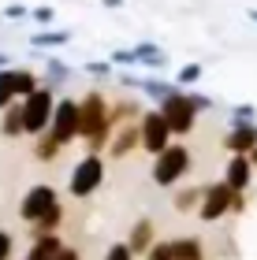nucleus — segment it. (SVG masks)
I'll use <instances>...</instances> for the list:
<instances>
[{"instance_id":"nucleus-1","label":"nucleus","mask_w":257,"mask_h":260,"mask_svg":"<svg viewBox=\"0 0 257 260\" xmlns=\"http://www.w3.org/2000/svg\"><path fill=\"white\" fill-rule=\"evenodd\" d=\"M186 168H190V152L183 145H172V149L160 152V164H153V182L157 186H172Z\"/></svg>"},{"instance_id":"nucleus-2","label":"nucleus","mask_w":257,"mask_h":260,"mask_svg":"<svg viewBox=\"0 0 257 260\" xmlns=\"http://www.w3.org/2000/svg\"><path fill=\"white\" fill-rule=\"evenodd\" d=\"M22 130H30V134H38V130L49 123V112H52V93L49 89H34L26 104H22Z\"/></svg>"},{"instance_id":"nucleus-3","label":"nucleus","mask_w":257,"mask_h":260,"mask_svg":"<svg viewBox=\"0 0 257 260\" xmlns=\"http://www.w3.org/2000/svg\"><path fill=\"white\" fill-rule=\"evenodd\" d=\"M164 126H168V134H186V130L194 126V108H190V101L179 97V93H172V97H164Z\"/></svg>"},{"instance_id":"nucleus-4","label":"nucleus","mask_w":257,"mask_h":260,"mask_svg":"<svg viewBox=\"0 0 257 260\" xmlns=\"http://www.w3.org/2000/svg\"><path fill=\"white\" fill-rule=\"evenodd\" d=\"M101 179H104V164H101L97 156H86V160L75 168V175H71V193H75V197H90V193L101 186Z\"/></svg>"},{"instance_id":"nucleus-5","label":"nucleus","mask_w":257,"mask_h":260,"mask_svg":"<svg viewBox=\"0 0 257 260\" xmlns=\"http://www.w3.org/2000/svg\"><path fill=\"white\" fill-rule=\"evenodd\" d=\"M75 130H78V104L75 101H64L60 108H56V134H52V141L67 145V141L75 138Z\"/></svg>"},{"instance_id":"nucleus-6","label":"nucleus","mask_w":257,"mask_h":260,"mask_svg":"<svg viewBox=\"0 0 257 260\" xmlns=\"http://www.w3.org/2000/svg\"><path fill=\"white\" fill-rule=\"evenodd\" d=\"M52 205H56V193L49 190V186H34V190L26 193V201H22V219H41Z\"/></svg>"},{"instance_id":"nucleus-7","label":"nucleus","mask_w":257,"mask_h":260,"mask_svg":"<svg viewBox=\"0 0 257 260\" xmlns=\"http://www.w3.org/2000/svg\"><path fill=\"white\" fill-rule=\"evenodd\" d=\"M142 145L153 149V152H164V149H168V126H164V119H160V115H149V119H146Z\"/></svg>"},{"instance_id":"nucleus-8","label":"nucleus","mask_w":257,"mask_h":260,"mask_svg":"<svg viewBox=\"0 0 257 260\" xmlns=\"http://www.w3.org/2000/svg\"><path fill=\"white\" fill-rule=\"evenodd\" d=\"M227 201H231V190H227V186H213V190H205L202 219H213V216H220V212L227 208Z\"/></svg>"},{"instance_id":"nucleus-9","label":"nucleus","mask_w":257,"mask_h":260,"mask_svg":"<svg viewBox=\"0 0 257 260\" xmlns=\"http://www.w3.org/2000/svg\"><path fill=\"white\" fill-rule=\"evenodd\" d=\"M250 186V160L246 156H231L227 164V190L235 193V190H246Z\"/></svg>"},{"instance_id":"nucleus-10","label":"nucleus","mask_w":257,"mask_h":260,"mask_svg":"<svg viewBox=\"0 0 257 260\" xmlns=\"http://www.w3.org/2000/svg\"><path fill=\"white\" fill-rule=\"evenodd\" d=\"M131 52H134L138 63H149V67H164V63H168V56L160 52L157 45H149V41H142V45H138V49H131Z\"/></svg>"},{"instance_id":"nucleus-11","label":"nucleus","mask_w":257,"mask_h":260,"mask_svg":"<svg viewBox=\"0 0 257 260\" xmlns=\"http://www.w3.org/2000/svg\"><path fill=\"white\" fill-rule=\"evenodd\" d=\"M168 256H172V260H202V245H197L194 238L172 242V245H168Z\"/></svg>"},{"instance_id":"nucleus-12","label":"nucleus","mask_w":257,"mask_h":260,"mask_svg":"<svg viewBox=\"0 0 257 260\" xmlns=\"http://www.w3.org/2000/svg\"><path fill=\"white\" fill-rule=\"evenodd\" d=\"M34 89H38V78H34L30 71H11V93H22V97H30Z\"/></svg>"},{"instance_id":"nucleus-13","label":"nucleus","mask_w":257,"mask_h":260,"mask_svg":"<svg viewBox=\"0 0 257 260\" xmlns=\"http://www.w3.org/2000/svg\"><path fill=\"white\" fill-rule=\"evenodd\" d=\"M71 41V34L67 30H45V34H34V45H49V49H56V45H67Z\"/></svg>"},{"instance_id":"nucleus-14","label":"nucleus","mask_w":257,"mask_h":260,"mask_svg":"<svg viewBox=\"0 0 257 260\" xmlns=\"http://www.w3.org/2000/svg\"><path fill=\"white\" fill-rule=\"evenodd\" d=\"M227 145L235 149V152H246V149L257 145V134H253V130H235V134L227 138Z\"/></svg>"},{"instance_id":"nucleus-15","label":"nucleus","mask_w":257,"mask_h":260,"mask_svg":"<svg viewBox=\"0 0 257 260\" xmlns=\"http://www.w3.org/2000/svg\"><path fill=\"white\" fill-rule=\"evenodd\" d=\"M56 253H60V245H56L52 238H45V242H38V245L30 249V260H52Z\"/></svg>"},{"instance_id":"nucleus-16","label":"nucleus","mask_w":257,"mask_h":260,"mask_svg":"<svg viewBox=\"0 0 257 260\" xmlns=\"http://www.w3.org/2000/svg\"><path fill=\"white\" fill-rule=\"evenodd\" d=\"M11 97H15L11 93V71H0V108H8Z\"/></svg>"},{"instance_id":"nucleus-17","label":"nucleus","mask_w":257,"mask_h":260,"mask_svg":"<svg viewBox=\"0 0 257 260\" xmlns=\"http://www.w3.org/2000/svg\"><path fill=\"white\" fill-rule=\"evenodd\" d=\"M197 78H202V63H186L179 71V86H194Z\"/></svg>"},{"instance_id":"nucleus-18","label":"nucleus","mask_w":257,"mask_h":260,"mask_svg":"<svg viewBox=\"0 0 257 260\" xmlns=\"http://www.w3.org/2000/svg\"><path fill=\"white\" fill-rule=\"evenodd\" d=\"M30 15H34V22H41V26H49V22L56 19V11H52L49 4H41V8H34V11H30Z\"/></svg>"},{"instance_id":"nucleus-19","label":"nucleus","mask_w":257,"mask_h":260,"mask_svg":"<svg viewBox=\"0 0 257 260\" xmlns=\"http://www.w3.org/2000/svg\"><path fill=\"white\" fill-rule=\"evenodd\" d=\"M22 15H30V11L22 8V4H8L4 11H0V19H22Z\"/></svg>"},{"instance_id":"nucleus-20","label":"nucleus","mask_w":257,"mask_h":260,"mask_svg":"<svg viewBox=\"0 0 257 260\" xmlns=\"http://www.w3.org/2000/svg\"><path fill=\"white\" fill-rule=\"evenodd\" d=\"M108 260H131V245H112Z\"/></svg>"},{"instance_id":"nucleus-21","label":"nucleus","mask_w":257,"mask_h":260,"mask_svg":"<svg viewBox=\"0 0 257 260\" xmlns=\"http://www.w3.org/2000/svg\"><path fill=\"white\" fill-rule=\"evenodd\" d=\"M49 75L60 82V78H67V63H60V60H49Z\"/></svg>"},{"instance_id":"nucleus-22","label":"nucleus","mask_w":257,"mask_h":260,"mask_svg":"<svg viewBox=\"0 0 257 260\" xmlns=\"http://www.w3.org/2000/svg\"><path fill=\"white\" fill-rule=\"evenodd\" d=\"M112 63H138V60L131 49H120V52H112Z\"/></svg>"},{"instance_id":"nucleus-23","label":"nucleus","mask_w":257,"mask_h":260,"mask_svg":"<svg viewBox=\"0 0 257 260\" xmlns=\"http://www.w3.org/2000/svg\"><path fill=\"white\" fill-rule=\"evenodd\" d=\"M8 253H11V234L0 231V260H8Z\"/></svg>"},{"instance_id":"nucleus-24","label":"nucleus","mask_w":257,"mask_h":260,"mask_svg":"<svg viewBox=\"0 0 257 260\" xmlns=\"http://www.w3.org/2000/svg\"><path fill=\"white\" fill-rule=\"evenodd\" d=\"M86 71H90V75H108V63H93V60H90Z\"/></svg>"},{"instance_id":"nucleus-25","label":"nucleus","mask_w":257,"mask_h":260,"mask_svg":"<svg viewBox=\"0 0 257 260\" xmlns=\"http://www.w3.org/2000/svg\"><path fill=\"white\" fill-rule=\"evenodd\" d=\"M242 119H253V108H235V123H242Z\"/></svg>"},{"instance_id":"nucleus-26","label":"nucleus","mask_w":257,"mask_h":260,"mask_svg":"<svg viewBox=\"0 0 257 260\" xmlns=\"http://www.w3.org/2000/svg\"><path fill=\"white\" fill-rule=\"evenodd\" d=\"M52 260H78V253H75V249H60Z\"/></svg>"},{"instance_id":"nucleus-27","label":"nucleus","mask_w":257,"mask_h":260,"mask_svg":"<svg viewBox=\"0 0 257 260\" xmlns=\"http://www.w3.org/2000/svg\"><path fill=\"white\" fill-rule=\"evenodd\" d=\"M149 260H172V256H168V245H160V249H153V256H149Z\"/></svg>"},{"instance_id":"nucleus-28","label":"nucleus","mask_w":257,"mask_h":260,"mask_svg":"<svg viewBox=\"0 0 257 260\" xmlns=\"http://www.w3.org/2000/svg\"><path fill=\"white\" fill-rule=\"evenodd\" d=\"M104 8H123V0H101Z\"/></svg>"},{"instance_id":"nucleus-29","label":"nucleus","mask_w":257,"mask_h":260,"mask_svg":"<svg viewBox=\"0 0 257 260\" xmlns=\"http://www.w3.org/2000/svg\"><path fill=\"white\" fill-rule=\"evenodd\" d=\"M0 67H8V56H4V52H0Z\"/></svg>"},{"instance_id":"nucleus-30","label":"nucleus","mask_w":257,"mask_h":260,"mask_svg":"<svg viewBox=\"0 0 257 260\" xmlns=\"http://www.w3.org/2000/svg\"><path fill=\"white\" fill-rule=\"evenodd\" d=\"M250 19H253V22H257V8H253V11H250Z\"/></svg>"},{"instance_id":"nucleus-31","label":"nucleus","mask_w":257,"mask_h":260,"mask_svg":"<svg viewBox=\"0 0 257 260\" xmlns=\"http://www.w3.org/2000/svg\"><path fill=\"white\" fill-rule=\"evenodd\" d=\"M253 164H257V145H253Z\"/></svg>"},{"instance_id":"nucleus-32","label":"nucleus","mask_w":257,"mask_h":260,"mask_svg":"<svg viewBox=\"0 0 257 260\" xmlns=\"http://www.w3.org/2000/svg\"><path fill=\"white\" fill-rule=\"evenodd\" d=\"M253 134H257V130H253Z\"/></svg>"}]
</instances>
